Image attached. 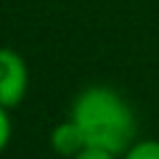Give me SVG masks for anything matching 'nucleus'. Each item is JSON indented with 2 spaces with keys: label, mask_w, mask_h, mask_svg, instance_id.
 Wrapping results in <instances>:
<instances>
[{
  "label": "nucleus",
  "mask_w": 159,
  "mask_h": 159,
  "mask_svg": "<svg viewBox=\"0 0 159 159\" xmlns=\"http://www.w3.org/2000/svg\"><path fill=\"white\" fill-rule=\"evenodd\" d=\"M69 119L80 127L88 148H103L119 157L135 143V114L114 88H85L74 98Z\"/></svg>",
  "instance_id": "obj_1"
},
{
  "label": "nucleus",
  "mask_w": 159,
  "mask_h": 159,
  "mask_svg": "<svg viewBox=\"0 0 159 159\" xmlns=\"http://www.w3.org/2000/svg\"><path fill=\"white\" fill-rule=\"evenodd\" d=\"M29 74L27 64L16 51L0 48V106L11 109L16 103H21V98L27 96Z\"/></svg>",
  "instance_id": "obj_2"
},
{
  "label": "nucleus",
  "mask_w": 159,
  "mask_h": 159,
  "mask_svg": "<svg viewBox=\"0 0 159 159\" xmlns=\"http://www.w3.org/2000/svg\"><path fill=\"white\" fill-rule=\"evenodd\" d=\"M51 146H53V151H56L58 157L74 159L80 151H85V148H88V143H85V138H82V133H80V127L74 125L72 119H66V122H61V125L53 127Z\"/></svg>",
  "instance_id": "obj_3"
},
{
  "label": "nucleus",
  "mask_w": 159,
  "mask_h": 159,
  "mask_svg": "<svg viewBox=\"0 0 159 159\" xmlns=\"http://www.w3.org/2000/svg\"><path fill=\"white\" fill-rule=\"evenodd\" d=\"M122 159H159V141L157 138H146V141H135Z\"/></svg>",
  "instance_id": "obj_4"
},
{
  "label": "nucleus",
  "mask_w": 159,
  "mask_h": 159,
  "mask_svg": "<svg viewBox=\"0 0 159 159\" xmlns=\"http://www.w3.org/2000/svg\"><path fill=\"white\" fill-rule=\"evenodd\" d=\"M11 141V119H8V109L0 106V151Z\"/></svg>",
  "instance_id": "obj_5"
},
{
  "label": "nucleus",
  "mask_w": 159,
  "mask_h": 159,
  "mask_svg": "<svg viewBox=\"0 0 159 159\" xmlns=\"http://www.w3.org/2000/svg\"><path fill=\"white\" fill-rule=\"evenodd\" d=\"M74 159H119V157L111 154V151H103V148H85V151H80Z\"/></svg>",
  "instance_id": "obj_6"
}]
</instances>
